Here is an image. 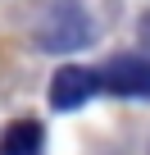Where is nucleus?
<instances>
[{
	"label": "nucleus",
	"mask_w": 150,
	"mask_h": 155,
	"mask_svg": "<svg viewBox=\"0 0 150 155\" xmlns=\"http://www.w3.org/2000/svg\"><path fill=\"white\" fill-rule=\"evenodd\" d=\"M141 41H145V46H150V14H145V18H141Z\"/></svg>",
	"instance_id": "39448f33"
},
{
	"label": "nucleus",
	"mask_w": 150,
	"mask_h": 155,
	"mask_svg": "<svg viewBox=\"0 0 150 155\" xmlns=\"http://www.w3.org/2000/svg\"><path fill=\"white\" fill-rule=\"evenodd\" d=\"M96 87H100V73L68 64V68H59V73L50 78V105H55V110H78Z\"/></svg>",
	"instance_id": "7ed1b4c3"
},
{
	"label": "nucleus",
	"mask_w": 150,
	"mask_h": 155,
	"mask_svg": "<svg viewBox=\"0 0 150 155\" xmlns=\"http://www.w3.org/2000/svg\"><path fill=\"white\" fill-rule=\"evenodd\" d=\"M46 141V128L37 119H18L5 128V137H0V155H37Z\"/></svg>",
	"instance_id": "20e7f679"
},
{
	"label": "nucleus",
	"mask_w": 150,
	"mask_h": 155,
	"mask_svg": "<svg viewBox=\"0 0 150 155\" xmlns=\"http://www.w3.org/2000/svg\"><path fill=\"white\" fill-rule=\"evenodd\" d=\"M91 41V18L73 5V0H59V5H50V14L41 18L37 28V46L41 50H78Z\"/></svg>",
	"instance_id": "f257e3e1"
},
{
	"label": "nucleus",
	"mask_w": 150,
	"mask_h": 155,
	"mask_svg": "<svg viewBox=\"0 0 150 155\" xmlns=\"http://www.w3.org/2000/svg\"><path fill=\"white\" fill-rule=\"evenodd\" d=\"M100 87L118 96H150V59L145 55H118L100 68Z\"/></svg>",
	"instance_id": "f03ea898"
}]
</instances>
